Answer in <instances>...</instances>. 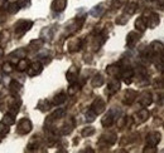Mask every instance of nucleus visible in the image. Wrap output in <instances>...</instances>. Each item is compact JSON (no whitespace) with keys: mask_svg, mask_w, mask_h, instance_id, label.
<instances>
[{"mask_svg":"<svg viewBox=\"0 0 164 153\" xmlns=\"http://www.w3.org/2000/svg\"><path fill=\"white\" fill-rule=\"evenodd\" d=\"M3 70L9 74V73L13 72V65H11L10 63H4V64H3Z\"/></svg>","mask_w":164,"mask_h":153,"instance_id":"40","label":"nucleus"},{"mask_svg":"<svg viewBox=\"0 0 164 153\" xmlns=\"http://www.w3.org/2000/svg\"><path fill=\"white\" fill-rule=\"evenodd\" d=\"M119 72H120V69H119V67L116 64L109 65L107 68H106V73H107L109 75H111V77H116L119 74Z\"/></svg>","mask_w":164,"mask_h":153,"instance_id":"25","label":"nucleus"},{"mask_svg":"<svg viewBox=\"0 0 164 153\" xmlns=\"http://www.w3.org/2000/svg\"><path fill=\"white\" fill-rule=\"evenodd\" d=\"M136 98H138V93H136L135 90L127 89L125 92V95H124V103H125V104H131V103L134 102Z\"/></svg>","mask_w":164,"mask_h":153,"instance_id":"10","label":"nucleus"},{"mask_svg":"<svg viewBox=\"0 0 164 153\" xmlns=\"http://www.w3.org/2000/svg\"><path fill=\"white\" fill-rule=\"evenodd\" d=\"M127 16H129V15H126V14L120 15V16L116 18V20H115V23H116L118 25H125V24L127 23V20H129V18H127Z\"/></svg>","mask_w":164,"mask_h":153,"instance_id":"33","label":"nucleus"},{"mask_svg":"<svg viewBox=\"0 0 164 153\" xmlns=\"http://www.w3.org/2000/svg\"><path fill=\"white\" fill-rule=\"evenodd\" d=\"M127 3V0H112V8H121Z\"/></svg>","mask_w":164,"mask_h":153,"instance_id":"37","label":"nucleus"},{"mask_svg":"<svg viewBox=\"0 0 164 153\" xmlns=\"http://www.w3.org/2000/svg\"><path fill=\"white\" fill-rule=\"evenodd\" d=\"M25 54H27V50L25 49H18L16 52H13L10 54V57H16V58H24L25 57Z\"/></svg>","mask_w":164,"mask_h":153,"instance_id":"34","label":"nucleus"},{"mask_svg":"<svg viewBox=\"0 0 164 153\" xmlns=\"http://www.w3.org/2000/svg\"><path fill=\"white\" fill-rule=\"evenodd\" d=\"M43 43H44L43 39H34L29 43V48L32 49V50H38V49L43 47Z\"/></svg>","mask_w":164,"mask_h":153,"instance_id":"23","label":"nucleus"},{"mask_svg":"<svg viewBox=\"0 0 164 153\" xmlns=\"http://www.w3.org/2000/svg\"><path fill=\"white\" fill-rule=\"evenodd\" d=\"M102 7H104V4H100V5H97V7L92 8L90 10V15L94 18H100L105 11V8H102Z\"/></svg>","mask_w":164,"mask_h":153,"instance_id":"17","label":"nucleus"},{"mask_svg":"<svg viewBox=\"0 0 164 153\" xmlns=\"http://www.w3.org/2000/svg\"><path fill=\"white\" fill-rule=\"evenodd\" d=\"M66 102V94L64 93H59L58 95L54 97V99H53V103L56 106H59V104H62V103Z\"/></svg>","mask_w":164,"mask_h":153,"instance_id":"30","label":"nucleus"},{"mask_svg":"<svg viewBox=\"0 0 164 153\" xmlns=\"http://www.w3.org/2000/svg\"><path fill=\"white\" fill-rule=\"evenodd\" d=\"M78 90H80V87H78L77 84H75V83H71V87L68 88V90H67V93H68V95H76L77 93H78Z\"/></svg>","mask_w":164,"mask_h":153,"instance_id":"32","label":"nucleus"},{"mask_svg":"<svg viewBox=\"0 0 164 153\" xmlns=\"http://www.w3.org/2000/svg\"><path fill=\"white\" fill-rule=\"evenodd\" d=\"M136 3H130L129 5L126 7V9H125V14L126 15H131V14H134L135 11H136Z\"/></svg>","mask_w":164,"mask_h":153,"instance_id":"31","label":"nucleus"},{"mask_svg":"<svg viewBox=\"0 0 164 153\" xmlns=\"http://www.w3.org/2000/svg\"><path fill=\"white\" fill-rule=\"evenodd\" d=\"M91 111H92L96 115H99V114H101L102 112L105 111V101L102 99V98H100V97H97L96 99L94 101V103H92V106H91Z\"/></svg>","mask_w":164,"mask_h":153,"instance_id":"4","label":"nucleus"},{"mask_svg":"<svg viewBox=\"0 0 164 153\" xmlns=\"http://www.w3.org/2000/svg\"><path fill=\"white\" fill-rule=\"evenodd\" d=\"M139 39H140V34L136 33V32H130L129 34H127L126 36V44L129 48H134L135 44L139 41Z\"/></svg>","mask_w":164,"mask_h":153,"instance_id":"6","label":"nucleus"},{"mask_svg":"<svg viewBox=\"0 0 164 153\" xmlns=\"http://www.w3.org/2000/svg\"><path fill=\"white\" fill-rule=\"evenodd\" d=\"M39 144H40V138H39V136H34V137H32V139L29 140V144H28V151H30V149H35Z\"/></svg>","mask_w":164,"mask_h":153,"instance_id":"24","label":"nucleus"},{"mask_svg":"<svg viewBox=\"0 0 164 153\" xmlns=\"http://www.w3.org/2000/svg\"><path fill=\"white\" fill-rule=\"evenodd\" d=\"M133 74H134V70H133L131 68H125L124 70H123V73H121V75H123V78H124V82L126 83V84H130L131 83V77H133Z\"/></svg>","mask_w":164,"mask_h":153,"instance_id":"21","label":"nucleus"},{"mask_svg":"<svg viewBox=\"0 0 164 153\" xmlns=\"http://www.w3.org/2000/svg\"><path fill=\"white\" fill-rule=\"evenodd\" d=\"M116 140H118V137L114 132L105 133V134H102L101 138L99 139V147H101V148H106V147L112 146Z\"/></svg>","mask_w":164,"mask_h":153,"instance_id":"1","label":"nucleus"},{"mask_svg":"<svg viewBox=\"0 0 164 153\" xmlns=\"http://www.w3.org/2000/svg\"><path fill=\"white\" fill-rule=\"evenodd\" d=\"M19 8H20V7H19V5H18V3H11V4L9 5V7H8L7 9H8V11H9L10 14H15L16 11L19 10Z\"/></svg>","mask_w":164,"mask_h":153,"instance_id":"35","label":"nucleus"},{"mask_svg":"<svg viewBox=\"0 0 164 153\" xmlns=\"http://www.w3.org/2000/svg\"><path fill=\"white\" fill-rule=\"evenodd\" d=\"M120 89V82L118 79H111L110 82L107 84V89H106V94L111 95L114 93H116V92Z\"/></svg>","mask_w":164,"mask_h":153,"instance_id":"8","label":"nucleus"},{"mask_svg":"<svg viewBox=\"0 0 164 153\" xmlns=\"http://www.w3.org/2000/svg\"><path fill=\"white\" fill-rule=\"evenodd\" d=\"M27 4H29V0H18L19 7H27Z\"/></svg>","mask_w":164,"mask_h":153,"instance_id":"43","label":"nucleus"},{"mask_svg":"<svg viewBox=\"0 0 164 153\" xmlns=\"http://www.w3.org/2000/svg\"><path fill=\"white\" fill-rule=\"evenodd\" d=\"M64 114H66V109L59 108V109H57V111L54 112L53 114L49 115V118H48V122H52V120H56V119L63 118V117H64Z\"/></svg>","mask_w":164,"mask_h":153,"instance_id":"19","label":"nucleus"},{"mask_svg":"<svg viewBox=\"0 0 164 153\" xmlns=\"http://www.w3.org/2000/svg\"><path fill=\"white\" fill-rule=\"evenodd\" d=\"M160 142V133L158 132H150L148 136H147V144L149 147H154Z\"/></svg>","mask_w":164,"mask_h":153,"instance_id":"5","label":"nucleus"},{"mask_svg":"<svg viewBox=\"0 0 164 153\" xmlns=\"http://www.w3.org/2000/svg\"><path fill=\"white\" fill-rule=\"evenodd\" d=\"M73 128H75V122L72 118H70L67 120V123L62 127V134H64V136L66 134H70L72 131H73Z\"/></svg>","mask_w":164,"mask_h":153,"instance_id":"18","label":"nucleus"},{"mask_svg":"<svg viewBox=\"0 0 164 153\" xmlns=\"http://www.w3.org/2000/svg\"><path fill=\"white\" fill-rule=\"evenodd\" d=\"M9 38H10V33L8 30H3L1 33H0V47L4 48L7 47L8 41H9Z\"/></svg>","mask_w":164,"mask_h":153,"instance_id":"20","label":"nucleus"},{"mask_svg":"<svg viewBox=\"0 0 164 153\" xmlns=\"http://www.w3.org/2000/svg\"><path fill=\"white\" fill-rule=\"evenodd\" d=\"M49 107H51V104H49V103H48L47 101H40L39 104H38V108L40 109V111H48V109H49Z\"/></svg>","mask_w":164,"mask_h":153,"instance_id":"38","label":"nucleus"},{"mask_svg":"<svg viewBox=\"0 0 164 153\" xmlns=\"http://www.w3.org/2000/svg\"><path fill=\"white\" fill-rule=\"evenodd\" d=\"M135 27H136V29L139 30V32H142V33L148 28V27H147V20H145L144 16L138 18L136 21H135Z\"/></svg>","mask_w":164,"mask_h":153,"instance_id":"22","label":"nucleus"},{"mask_svg":"<svg viewBox=\"0 0 164 153\" xmlns=\"http://www.w3.org/2000/svg\"><path fill=\"white\" fill-rule=\"evenodd\" d=\"M151 102H153V97H151V94L149 92H144V93L140 95V98H139V103H140L143 107L150 106Z\"/></svg>","mask_w":164,"mask_h":153,"instance_id":"11","label":"nucleus"},{"mask_svg":"<svg viewBox=\"0 0 164 153\" xmlns=\"http://www.w3.org/2000/svg\"><path fill=\"white\" fill-rule=\"evenodd\" d=\"M145 20H147V19H145ZM158 24H159V16H158V14H154V13L149 14V18H148V20H147V27L155 28Z\"/></svg>","mask_w":164,"mask_h":153,"instance_id":"16","label":"nucleus"},{"mask_svg":"<svg viewBox=\"0 0 164 153\" xmlns=\"http://www.w3.org/2000/svg\"><path fill=\"white\" fill-rule=\"evenodd\" d=\"M8 132H9L8 126H5V124H0V137H4Z\"/></svg>","mask_w":164,"mask_h":153,"instance_id":"41","label":"nucleus"},{"mask_svg":"<svg viewBox=\"0 0 164 153\" xmlns=\"http://www.w3.org/2000/svg\"><path fill=\"white\" fill-rule=\"evenodd\" d=\"M27 67H28V60L22 58L19 62H18V64H16V69L19 70V72H24V70L27 69Z\"/></svg>","mask_w":164,"mask_h":153,"instance_id":"29","label":"nucleus"},{"mask_svg":"<svg viewBox=\"0 0 164 153\" xmlns=\"http://www.w3.org/2000/svg\"><path fill=\"white\" fill-rule=\"evenodd\" d=\"M114 111H115V109H111V111H109V113L105 115L104 118L101 119V124L104 126V127H110V126L114 123V120H115Z\"/></svg>","mask_w":164,"mask_h":153,"instance_id":"12","label":"nucleus"},{"mask_svg":"<svg viewBox=\"0 0 164 153\" xmlns=\"http://www.w3.org/2000/svg\"><path fill=\"white\" fill-rule=\"evenodd\" d=\"M3 54H4V50H3V48L0 47V59L3 58Z\"/></svg>","mask_w":164,"mask_h":153,"instance_id":"44","label":"nucleus"},{"mask_svg":"<svg viewBox=\"0 0 164 153\" xmlns=\"http://www.w3.org/2000/svg\"><path fill=\"white\" fill-rule=\"evenodd\" d=\"M126 118H127V117H123V118H121V119L119 120V123H118V126H119L120 128H123L124 126H126Z\"/></svg>","mask_w":164,"mask_h":153,"instance_id":"42","label":"nucleus"},{"mask_svg":"<svg viewBox=\"0 0 164 153\" xmlns=\"http://www.w3.org/2000/svg\"><path fill=\"white\" fill-rule=\"evenodd\" d=\"M94 133H95V128L94 127H87L82 131V136L83 137H90V136H92Z\"/></svg>","mask_w":164,"mask_h":153,"instance_id":"36","label":"nucleus"},{"mask_svg":"<svg viewBox=\"0 0 164 153\" xmlns=\"http://www.w3.org/2000/svg\"><path fill=\"white\" fill-rule=\"evenodd\" d=\"M30 131H32V122H30L28 118L20 119L19 123L16 126V132L19 134H22V136H24V134L29 133Z\"/></svg>","mask_w":164,"mask_h":153,"instance_id":"3","label":"nucleus"},{"mask_svg":"<svg viewBox=\"0 0 164 153\" xmlns=\"http://www.w3.org/2000/svg\"><path fill=\"white\" fill-rule=\"evenodd\" d=\"M66 7H67V0H53L52 3V9L54 11H58V13L63 11Z\"/></svg>","mask_w":164,"mask_h":153,"instance_id":"14","label":"nucleus"},{"mask_svg":"<svg viewBox=\"0 0 164 153\" xmlns=\"http://www.w3.org/2000/svg\"><path fill=\"white\" fill-rule=\"evenodd\" d=\"M33 25V21L30 20H19L16 24H15V35L16 38H20L22 35L25 34L28 30L32 28Z\"/></svg>","mask_w":164,"mask_h":153,"instance_id":"2","label":"nucleus"},{"mask_svg":"<svg viewBox=\"0 0 164 153\" xmlns=\"http://www.w3.org/2000/svg\"><path fill=\"white\" fill-rule=\"evenodd\" d=\"M42 70H43V68H42V64L38 63V62H34L29 65V68L27 69V73H28V75L30 77H34V75H37V74H40Z\"/></svg>","mask_w":164,"mask_h":153,"instance_id":"7","label":"nucleus"},{"mask_svg":"<svg viewBox=\"0 0 164 153\" xmlns=\"http://www.w3.org/2000/svg\"><path fill=\"white\" fill-rule=\"evenodd\" d=\"M91 84H92V87H101L102 84H104V78H102L101 74H97L92 78V81H91Z\"/></svg>","mask_w":164,"mask_h":153,"instance_id":"26","label":"nucleus"},{"mask_svg":"<svg viewBox=\"0 0 164 153\" xmlns=\"http://www.w3.org/2000/svg\"><path fill=\"white\" fill-rule=\"evenodd\" d=\"M149 115H150V113H149L148 109H145V108L140 109V111L138 112V114H136V123L140 124V123H144V122H147L148 118H149Z\"/></svg>","mask_w":164,"mask_h":153,"instance_id":"13","label":"nucleus"},{"mask_svg":"<svg viewBox=\"0 0 164 153\" xmlns=\"http://www.w3.org/2000/svg\"><path fill=\"white\" fill-rule=\"evenodd\" d=\"M95 118H96V114H95L92 111H88V112L86 113V120L90 122V123H91V122H94Z\"/></svg>","mask_w":164,"mask_h":153,"instance_id":"39","label":"nucleus"},{"mask_svg":"<svg viewBox=\"0 0 164 153\" xmlns=\"http://www.w3.org/2000/svg\"><path fill=\"white\" fill-rule=\"evenodd\" d=\"M81 48H82V43H81L80 39L73 38V39H71V40H70V43H68V52L73 53V52L80 50Z\"/></svg>","mask_w":164,"mask_h":153,"instance_id":"15","label":"nucleus"},{"mask_svg":"<svg viewBox=\"0 0 164 153\" xmlns=\"http://www.w3.org/2000/svg\"><path fill=\"white\" fill-rule=\"evenodd\" d=\"M78 72H80V69H78V67H76V65H72L67 70L66 77H67V81L70 83H75V81L77 79V75H78Z\"/></svg>","mask_w":164,"mask_h":153,"instance_id":"9","label":"nucleus"},{"mask_svg":"<svg viewBox=\"0 0 164 153\" xmlns=\"http://www.w3.org/2000/svg\"><path fill=\"white\" fill-rule=\"evenodd\" d=\"M15 123V119H14V115H11V114H5L4 117H3V124L5 126H13Z\"/></svg>","mask_w":164,"mask_h":153,"instance_id":"27","label":"nucleus"},{"mask_svg":"<svg viewBox=\"0 0 164 153\" xmlns=\"http://www.w3.org/2000/svg\"><path fill=\"white\" fill-rule=\"evenodd\" d=\"M10 90H11V93H14V94L19 93V92L22 90V85L18 83L16 81H13L10 83Z\"/></svg>","mask_w":164,"mask_h":153,"instance_id":"28","label":"nucleus"}]
</instances>
